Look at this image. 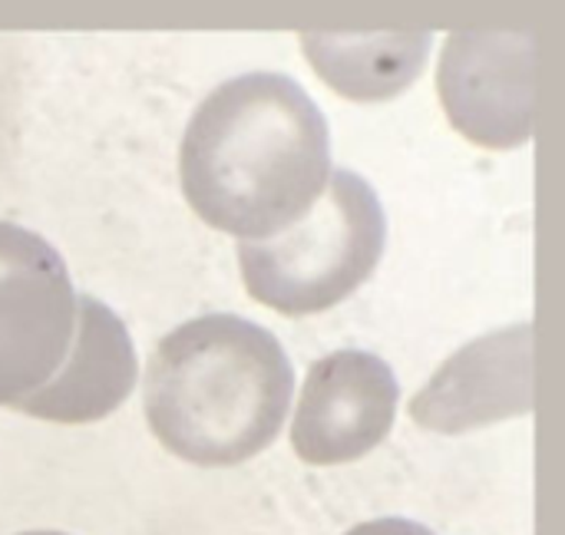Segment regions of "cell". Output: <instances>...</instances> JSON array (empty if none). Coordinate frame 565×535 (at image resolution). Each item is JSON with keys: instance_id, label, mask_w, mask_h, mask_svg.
Instances as JSON below:
<instances>
[{"instance_id": "cell-1", "label": "cell", "mask_w": 565, "mask_h": 535, "mask_svg": "<svg viewBox=\"0 0 565 535\" xmlns=\"http://www.w3.org/2000/svg\"><path fill=\"white\" fill-rule=\"evenodd\" d=\"M179 179L189 208L209 228L238 242L275 238L328 189V119L291 76H235L189 119Z\"/></svg>"}, {"instance_id": "cell-2", "label": "cell", "mask_w": 565, "mask_h": 535, "mask_svg": "<svg viewBox=\"0 0 565 535\" xmlns=\"http://www.w3.org/2000/svg\"><path fill=\"white\" fill-rule=\"evenodd\" d=\"M295 394L281 341L238 314L169 331L146 367L152 437L195 467H238L275 443Z\"/></svg>"}, {"instance_id": "cell-3", "label": "cell", "mask_w": 565, "mask_h": 535, "mask_svg": "<svg viewBox=\"0 0 565 535\" xmlns=\"http://www.w3.org/2000/svg\"><path fill=\"white\" fill-rule=\"evenodd\" d=\"M384 242L377 192L358 172L338 169L301 222L265 242H238V268L258 304L305 318L354 295L374 275Z\"/></svg>"}, {"instance_id": "cell-4", "label": "cell", "mask_w": 565, "mask_h": 535, "mask_svg": "<svg viewBox=\"0 0 565 535\" xmlns=\"http://www.w3.org/2000/svg\"><path fill=\"white\" fill-rule=\"evenodd\" d=\"M76 331V291L56 248L0 222V407L20 410L63 367Z\"/></svg>"}, {"instance_id": "cell-5", "label": "cell", "mask_w": 565, "mask_h": 535, "mask_svg": "<svg viewBox=\"0 0 565 535\" xmlns=\"http://www.w3.org/2000/svg\"><path fill=\"white\" fill-rule=\"evenodd\" d=\"M437 89L450 126L480 149H520L536 126L540 36L533 30H457Z\"/></svg>"}, {"instance_id": "cell-6", "label": "cell", "mask_w": 565, "mask_h": 535, "mask_svg": "<svg viewBox=\"0 0 565 535\" xmlns=\"http://www.w3.org/2000/svg\"><path fill=\"white\" fill-rule=\"evenodd\" d=\"M397 400L401 387L387 361L367 351H334L305 377L291 447L311 467L354 463L387 440Z\"/></svg>"}, {"instance_id": "cell-7", "label": "cell", "mask_w": 565, "mask_h": 535, "mask_svg": "<svg viewBox=\"0 0 565 535\" xmlns=\"http://www.w3.org/2000/svg\"><path fill=\"white\" fill-rule=\"evenodd\" d=\"M533 324L470 341L411 400V420L454 437L533 414Z\"/></svg>"}, {"instance_id": "cell-8", "label": "cell", "mask_w": 565, "mask_h": 535, "mask_svg": "<svg viewBox=\"0 0 565 535\" xmlns=\"http://www.w3.org/2000/svg\"><path fill=\"white\" fill-rule=\"evenodd\" d=\"M139 377L126 324L96 298L76 295V331L53 381L20 404V414L50 424H96L119 410Z\"/></svg>"}, {"instance_id": "cell-9", "label": "cell", "mask_w": 565, "mask_h": 535, "mask_svg": "<svg viewBox=\"0 0 565 535\" xmlns=\"http://www.w3.org/2000/svg\"><path fill=\"white\" fill-rule=\"evenodd\" d=\"M434 33H301L315 73L344 99L381 103L401 96L427 66Z\"/></svg>"}, {"instance_id": "cell-10", "label": "cell", "mask_w": 565, "mask_h": 535, "mask_svg": "<svg viewBox=\"0 0 565 535\" xmlns=\"http://www.w3.org/2000/svg\"><path fill=\"white\" fill-rule=\"evenodd\" d=\"M344 535H434L427 526L411 523V520H374V523H361L351 533Z\"/></svg>"}, {"instance_id": "cell-11", "label": "cell", "mask_w": 565, "mask_h": 535, "mask_svg": "<svg viewBox=\"0 0 565 535\" xmlns=\"http://www.w3.org/2000/svg\"><path fill=\"white\" fill-rule=\"evenodd\" d=\"M20 535H66V533H50V529H43V533H20Z\"/></svg>"}]
</instances>
